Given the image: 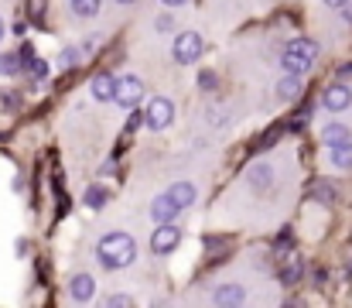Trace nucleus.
Returning <instances> with one entry per match:
<instances>
[{"label": "nucleus", "mask_w": 352, "mask_h": 308, "mask_svg": "<svg viewBox=\"0 0 352 308\" xmlns=\"http://www.w3.org/2000/svg\"><path fill=\"white\" fill-rule=\"evenodd\" d=\"M137 240L123 229H113V233H103L100 243H96V260L103 271H123L137 260Z\"/></svg>", "instance_id": "1"}, {"label": "nucleus", "mask_w": 352, "mask_h": 308, "mask_svg": "<svg viewBox=\"0 0 352 308\" xmlns=\"http://www.w3.org/2000/svg\"><path fill=\"white\" fill-rule=\"evenodd\" d=\"M318 55H322V48H318L315 38H294L280 52V69L291 72V76H305L308 69H315Z\"/></svg>", "instance_id": "2"}, {"label": "nucleus", "mask_w": 352, "mask_h": 308, "mask_svg": "<svg viewBox=\"0 0 352 308\" xmlns=\"http://www.w3.org/2000/svg\"><path fill=\"white\" fill-rule=\"evenodd\" d=\"M202 34L199 31H178L175 34V41H171V59L178 62V65H195L199 59H202Z\"/></svg>", "instance_id": "3"}, {"label": "nucleus", "mask_w": 352, "mask_h": 308, "mask_svg": "<svg viewBox=\"0 0 352 308\" xmlns=\"http://www.w3.org/2000/svg\"><path fill=\"white\" fill-rule=\"evenodd\" d=\"M144 123H147L151 130H168V127L175 123V103L168 100V96L147 100V106H144Z\"/></svg>", "instance_id": "4"}, {"label": "nucleus", "mask_w": 352, "mask_h": 308, "mask_svg": "<svg viewBox=\"0 0 352 308\" xmlns=\"http://www.w3.org/2000/svg\"><path fill=\"white\" fill-rule=\"evenodd\" d=\"M140 100H144V79L140 76H120L113 103H120V110H137Z\"/></svg>", "instance_id": "5"}, {"label": "nucleus", "mask_w": 352, "mask_h": 308, "mask_svg": "<svg viewBox=\"0 0 352 308\" xmlns=\"http://www.w3.org/2000/svg\"><path fill=\"white\" fill-rule=\"evenodd\" d=\"M178 243H182V229H178L175 223L154 226V233H151V250H154L157 257H168V254H175V250H178Z\"/></svg>", "instance_id": "6"}, {"label": "nucleus", "mask_w": 352, "mask_h": 308, "mask_svg": "<svg viewBox=\"0 0 352 308\" xmlns=\"http://www.w3.org/2000/svg\"><path fill=\"white\" fill-rule=\"evenodd\" d=\"M322 106H325L329 113H346V110L352 106V86H346V83H332V86H325Z\"/></svg>", "instance_id": "7"}, {"label": "nucleus", "mask_w": 352, "mask_h": 308, "mask_svg": "<svg viewBox=\"0 0 352 308\" xmlns=\"http://www.w3.org/2000/svg\"><path fill=\"white\" fill-rule=\"evenodd\" d=\"M212 305L216 308H243L246 305V288L243 285H219L216 291H212Z\"/></svg>", "instance_id": "8"}, {"label": "nucleus", "mask_w": 352, "mask_h": 308, "mask_svg": "<svg viewBox=\"0 0 352 308\" xmlns=\"http://www.w3.org/2000/svg\"><path fill=\"white\" fill-rule=\"evenodd\" d=\"M246 185H250L253 192H270V189H274V165H267V161L250 165V172H246Z\"/></svg>", "instance_id": "9"}, {"label": "nucleus", "mask_w": 352, "mask_h": 308, "mask_svg": "<svg viewBox=\"0 0 352 308\" xmlns=\"http://www.w3.org/2000/svg\"><path fill=\"white\" fill-rule=\"evenodd\" d=\"M69 295H72V302L89 305L93 295H96V281H93V274H86V271L72 274V281H69Z\"/></svg>", "instance_id": "10"}, {"label": "nucleus", "mask_w": 352, "mask_h": 308, "mask_svg": "<svg viewBox=\"0 0 352 308\" xmlns=\"http://www.w3.org/2000/svg\"><path fill=\"white\" fill-rule=\"evenodd\" d=\"M171 203H175V209L182 212V209H192L195 205V199H199V189H195V182H175L168 192H164Z\"/></svg>", "instance_id": "11"}, {"label": "nucleus", "mask_w": 352, "mask_h": 308, "mask_svg": "<svg viewBox=\"0 0 352 308\" xmlns=\"http://www.w3.org/2000/svg\"><path fill=\"white\" fill-rule=\"evenodd\" d=\"M89 93H93V100L96 103H113V96H117V76H110V72L93 76Z\"/></svg>", "instance_id": "12"}, {"label": "nucleus", "mask_w": 352, "mask_h": 308, "mask_svg": "<svg viewBox=\"0 0 352 308\" xmlns=\"http://www.w3.org/2000/svg\"><path fill=\"white\" fill-rule=\"evenodd\" d=\"M301 90H305V83H301V76H291V72H284L280 79H277V86H274V96L280 103H291L301 96Z\"/></svg>", "instance_id": "13"}, {"label": "nucleus", "mask_w": 352, "mask_h": 308, "mask_svg": "<svg viewBox=\"0 0 352 308\" xmlns=\"http://www.w3.org/2000/svg\"><path fill=\"white\" fill-rule=\"evenodd\" d=\"M175 216H178V209L175 203L161 192V196H154L151 199V219H154V226H164V223H175Z\"/></svg>", "instance_id": "14"}, {"label": "nucleus", "mask_w": 352, "mask_h": 308, "mask_svg": "<svg viewBox=\"0 0 352 308\" xmlns=\"http://www.w3.org/2000/svg\"><path fill=\"white\" fill-rule=\"evenodd\" d=\"M322 144H325V147L352 144V130L346 127V123H325V127H322Z\"/></svg>", "instance_id": "15"}, {"label": "nucleus", "mask_w": 352, "mask_h": 308, "mask_svg": "<svg viewBox=\"0 0 352 308\" xmlns=\"http://www.w3.org/2000/svg\"><path fill=\"white\" fill-rule=\"evenodd\" d=\"M329 165H332V168H339V172H352V144L329 147Z\"/></svg>", "instance_id": "16"}, {"label": "nucleus", "mask_w": 352, "mask_h": 308, "mask_svg": "<svg viewBox=\"0 0 352 308\" xmlns=\"http://www.w3.org/2000/svg\"><path fill=\"white\" fill-rule=\"evenodd\" d=\"M21 72H24L21 52H0V76H21Z\"/></svg>", "instance_id": "17"}, {"label": "nucleus", "mask_w": 352, "mask_h": 308, "mask_svg": "<svg viewBox=\"0 0 352 308\" xmlns=\"http://www.w3.org/2000/svg\"><path fill=\"white\" fill-rule=\"evenodd\" d=\"M82 203H86V209H103V205L110 203V192H107V185H89L86 189V196H82Z\"/></svg>", "instance_id": "18"}, {"label": "nucleus", "mask_w": 352, "mask_h": 308, "mask_svg": "<svg viewBox=\"0 0 352 308\" xmlns=\"http://www.w3.org/2000/svg\"><path fill=\"white\" fill-rule=\"evenodd\" d=\"M100 7H103V0H69V10L76 17H96Z\"/></svg>", "instance_id": "19"}, {"label": "nucleus", "mask_w": 352, "mask_h": 308, "mask_svg": "<svg viewBox=\"0 0 352 308\" xmlns=\"http://www.w3.org/2000/svg\"><path fill=\"white\" fill-rule=\"evenodd\" d=\"M226 120H230L226 106H209V110H206V123H209V127H223Z\"/></svg>", "instance_id": "20"}, {"label": "nucleus", "mask_w": 352, "mask_h": 308, "mask_svg": "<svg viewBox=\"0 0 352 308\" xmlns=\"http://www.w3.org/2000/svg\"><path fill=\"white\" fill-rule=\"evenodd\" d=\"M298 278H301V257L294 254V257L284 264V285H294Z\"/></svg>", "instance_id": "21"}, {"label": "nucleus", "mask_w": 352, "mask_h": 308, "mask_svg": "<svg viewBox=\"0 0 352 308\" xmlns=\"http://www.w3.org/2000/svg\"><path fill=\"white\" fill-rule=\"evenodd\" d=\"M79 59H82V52H79V48H65V52H62V59H58V65H62V69H72V65H79Z\"/></svg>", "instance_id": "22"}, {"label": "nucleus", "mask_w": 352, "mask_h": 308, "mask_svg": "<svg viewBox=\"0 0 352 308\" xmlns=\"http://www.w3.org/2000/svg\"><path fill=\"white\" fill-rule=\"evenodd\" d=\"M175 28V21H171V14H161V17H154V31L157 34H168Z\"/></svg>", "instance_id": "23"}, {"label": "nucleus", "mask_w": 352, "mask_h": 308, "mask_svg": "<svg viewBox=\"0 0 352 308\" xmlns=\"http://www.w3.org/2000/svg\"><path fill=\"white\" fill-rule=\"evenodd\" d=\"M107 308H133V302H130V295H110Z\"/></svg>", "instance_id": "24"}, {"label": "nucleus", "mask_w": 352, "mask_h": 308, "mask_svg": "<svg viewBox=\"0 0 352 308\" xmlns=\"http://www.w3.org/2000/svg\"><path fill=\"white\" fill-rule=\"evenodd\" d=\"M199 90H202V93H212V90H216V76H212V72H202V79H199Z\"/></svg>", "instance_id": "25"}, {"label": "nucleus", "mask_w": 352, "mask_h": 308, "mask_svg": "<svg viewBox=\"0 0 352 308\" xmlns=\"http://www.w3.org/2000/svg\"><path fill=\"white\" fill-rule=\"evenodd\" d=\"M100 41H103V34H89V38L82 41V48H79V52H96V48H100Z\"/></svg>", "instance_id": "26"}, {"label": "nucleus", "mask_w": 352, "mask_h": 308, "mask_svg": "<svg viewBox=\"0 0 352 308\" xmlns=\"http://www.w3.org/2000/svg\"><path fill=\"white\" fill-rule=\"evenodd\" d=\"M315 196H318V199H322V196H325V199H329V203H332V199H336V196H332V185H315Z\"/></svg>", "instance_id": "27"}, {"label": "nucleus", "mask_w": 352, "mask_h": 308, "mask_svg": "<svg viewBox=\"0 0 352 308\" xmlns=\"http://www.w3.org/2000/svg\"><path fill=\"white\" fill-rule=\"evenodd\" d=\"M322 3H325L329 10H342V7H346V3H352V0H322Z\"/></svg>", "instance_id": "28"}, {"label": "nucleus", "mask_w": 352, "mask_h": 308, "mask_svg": "<svg viewBox=\"0 0 352 308\" xmlns=\"http://www.w3.org/2000/svg\"><path fill=\"white\" fill-rule=\"evenodd\" d=\"M339 14H342V21H346V24H349V28H352V3H346V7L339 10Z\"/></svg>", "instance_id": "29"}, {"label": "nucleus", "mask_w": 352, "mask_h": 308, "mask_svg": "<svg viewBox=\"0 0 352 308\" xmlns=\"http://www.w3.org/2000/svg\"><path fill=\"white\" fill-rule=\"evenodd\" d=\"M41 7H45L41 0H31V17H41Z\"/></svg>", "instance_id": "30"}, {"label": "nucleus", "mask_w": 352, "mask_h": 308, "mask_svg": "<svg viewBox=\"0 0 352 308\" xmlns=\"http://www.w3.org/2000/svg\"><path fill=\"white\" fill-rule=\"evenodd\" d=\"M161 3H164V7H171V10H175V7H185V3H188V0H161Z\"/></svg>", "instance_id": "31"}, {"label": "nucleus", "mask_w": 352, "mask_h": 308, "mask_svg": "<svg viewBox=\"0 0 352 308\" xmlns=\"http://www.w3.org/2000/svg\"><path fill=\"white\" fill-rule=\"evenodd\" d=\"M3 34H7V24H3V17H0V41H3Z\"/></svg>", "instance_id": "32"}, {"label": "nucleus", "mask_w": 352, "mask_h": 308, "mask_svg": "<svg viewBox=\"0 0 352 308\" xmlns=\"http://www.w3.org/2000/svg\"><path fill=\"white\" fill-rule=\"evenodd\" d=\"M113 3H120V7H130V3H137V0H113Z\"/></svg>", "instance_id": "33"}, {"label": "nucleus", "mask_w": 352, "mask_h": 308, "mask_svg": "<svg viewBox=\"0 0 352 308\" xmlns=\"http://www.w3.org/2000/svg\"><path fill=\"white\" fill-rule=\"evenodd\" d=\"M151 308H171V305H151Z\"/></svg>", "instance_id": "34"}, {"label": "nucleus", "mask_w": 352, "mask_h": 308, "mask_svg": "<svg viewBox=\"0 0 352 308\" xmlns=\"http://www.w3.org/2000/svg\"><path fill=\"white\" fill-rule=\"evenodd\" d=\"M270 3H274V0H270Z\"/></svg>", "instance_id": "35"}]
</instances>
